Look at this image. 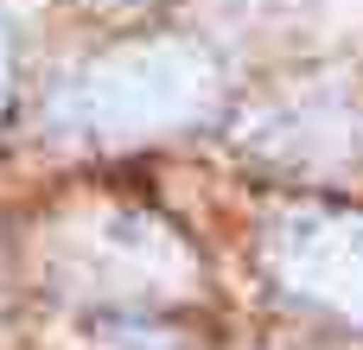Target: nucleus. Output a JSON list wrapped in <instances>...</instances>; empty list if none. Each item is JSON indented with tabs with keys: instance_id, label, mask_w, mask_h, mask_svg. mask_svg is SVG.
I'll return each instance as SVG.
<instances>
[{
	"instance_id": "nucleus-1",
	"label": "nucleus",
	"mask_w": 363,
	"mask_h": 350,
	"mask_svg": "<svg viewBox=\"0 0 363 350\" xmlns=\"http://www.w3.org/2000/svg\"><path fill=\"white\" fill-rule=\"evenodd\" d=\"M211 102H217L211 51H198L191 38H140L70 77L57 96V121L89 140H147L211 115Z\"/></svg>"
},
{
	"instance_id": "nucleus-2",
	"label": "nucleus",
	"mask_w": 363,
	"mask_h": 350,
	"mask_svg": "<svg viewBox=\"0 0 363 350\" xmlns=\"http://www.w3.org/2000/svg\"><path fill=\"white\" fill-rule=\"evenodd\" d=\"M268 268L287 293L363 325V210L294 204L268 223Z\"/></svg>"
},
{
	"instance_id": "nucleus-3",
	"label": "nucleus",
	"mask_w": 363,
	"mask_h": 350,
	"mask_svg": "<svg viewBox=\"0 0 363 350\" xmlns=\"http://www.w3.org/2000/svg\"><path fill=\"white\" fill-rule=\"evenodd\" d=\"M70 281L83 274L96 293H172L191 281V261L179 249L172 230H160L140 210H102L83 223V236L70 242Z\"/></svg>"
},
{
	"instance_id": "nucleus-4",
	"label": "nucleus",
	"mask_w": 363,
	"mask_h": 350,
	"mask_svg": "<svg viewBox=\"0 0 363 350\" xmlns=\"http://www.w3.org/2000/svg\"><path fill=\"white\" fill-rule=\"evenodd\" d=\"M96 350H191V338L166 332V325H147V319H102Z\"/></svg>"
},
{
	"instance_id": "nucleus-5",
	"label": "nucleus",
	"mask_w": 363,
	"mask_h": 350,
	"mask_svg": "<svg viewBox=\"0 0 363 350\" xmlns=\"http://www.w3.org/2000/svg\"><path fill=\"white\" fill-rule=\"evenodd\" d=\"M6 89H13V57H6V38H0V108H6Z\"/></svg>"
}]
</instances>
